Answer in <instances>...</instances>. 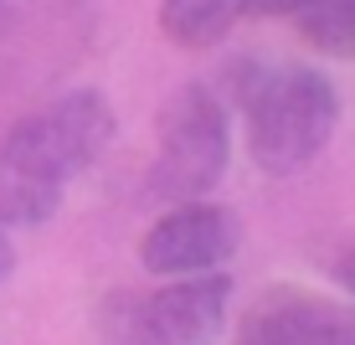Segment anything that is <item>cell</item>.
<instances>
[{
  "label": "cell",
  "instance_id": "cell-1",
  "mask_svg": "<svg viewBox=\"0 0 355 345\" xmlns=\"http://www.w3.org/2000/svg\"><path fill=\"white\" fill-rule=\"evenodd\" d=\"M222 88L242 108L248 155L263 176H299L329 150L340 129V93L320 67H268L258 57H232L222 62Z\"/></svg>",
  "mask_w": 355,
  "mask_h": 345
},
{
  "label": "cell",
  "instance_id": "cell-2",
  "mask_svg": "<svg viewBox=\"0 0 355 345\" xmlns=\"http://www.w3.org/2000/svg\"><path fill=\"white\" fill-rule=\"evenodd\" d=\"M232 314V278L211 274L170 278L155 294H108L98 310L103 345H216Z\"/></svg>",
  "mask_w": 355,
  "mask_h": 345
},
{
  "label": "cell",
  "instance_id": "cell-3",
  "mask_svg": "<svg viewBox=\"0 0 355 345\" xmlns=\"http://www.w3.org/2000/svg\"><path fill=\"white\" fill-rule=\"evenodd\" d=\"M232 160V119L227 103L206 83H186L160 103L155 119V170L150 191L160 201H201L227 176Z\"/></svg>",
  "mask_w": 355,
  "mask_h": 345
},
{
  "label": "cell",
  "instance_id": "cell-4",
  "mask_svg": "<svg viewBox=\"0 0 355 345\" xmlns=\"http://www.w3.org/2000/svg\"><path fill=\"white\" fill-rule=\"evenodd\" d=\"M114 108H108L103 93L93 88H78V93H62L52 98L46 108L26 114L16 129L0 140V150H10L21 165L42 170L46 180H67L83 176L98 155L114 144Z\"/></svg>",
  "mask_w": 355,
  "mask_h": 345
},
{
  "label": "cell",
  "instance_id": "cell-5",
  "mask_svg": "<svg viewBox=\"0 0 355 345\" xmlns=\"http://www.w3.org/2000/svg\"><path fill=\"white\" fill-rule=\"evenodd\" d=\"M237 212L216 201H175L165 217H155V227L139 237V263L144 274L160 278H186V274H211L237 253Z\"/></svg>",
  "mask_w": 355,
  "mask_h": 345
},
{
  "label": "cell",
  "instance_id": "cell-6",
  "mask_svg": "<svg viewBox=\"0 0 355 345\" xmlns=\"http://www.w3.org/2000/svg\"><path fill=\"white\" fill-rule=\"evenodd\" d=\"M237 345H355V310L304 289H268L237 319Z\"/></svg>",
  "mask_w": 355,
  "mask_h": 345
},
{
  "label": "cell",
  "instance_id": "cell-7",
  "mask_svg": "<svg viewBox=\"0 0 355 345\" xmlns=\"http://www.w3.org/2000/svg\"><path fill=\"white\" fill-rule=\"evenodd\" d=\"M62 206V180H46L42 170L21 165L10 150H0V232L6 227H42Z\"/></svg>",
  "mask_w": 355,
  "mask_h": 345
},
{
  "label": "cell",
  "instance_id": "cell-8",
  "mask_svg": "<svg viewBox=\"0 0 355 345\" xmlns=\"http://www.w3.org/2000/svg\"><path fill=\"white\" fill-rule=\"evenodd\" d=\"M237 0H160V31L186 52H206L232 31Z\"/></svg>",
  "mask_w": 355,
  "mask_h": 345
},
{
  "label": "cell",
  "instance_id": "cell-9",
  "mask_svg": "<svg viewBox=\"0 0 355 345\" xmlns=\"http://www.w3.org/2000/svg\"><path fill=\"white\" fill-rule=\"evenodd\" d=\"M293 31L324 57H355V0H293Z\"/></svg>",
  "mask_w": 355,
  "mask_h": 345
},
{
  "label": "cell",
  "instance_id": "cell-10",
  "mask_svg": "<svg viewBox=\"0 0 355 345\" xmlns=\"http://www.w3.org/2000/svg\"><path fill=\"white\" fill-rule=\"evenodd\" d=\"M329 278H335L340 289H345L350 299H355V242H345V248L329 258Z\"/></svg>",
  "mask_w": 355,
  "mask_h": 345
},
{
  "label": "cell",
  "instance_id": "cell-11",
  "mask_svg": "<svg viewBox=\"0 0 355 345\" xmlns=\"http://www.w3.org/2000/svg\"><path fill=\"white\" fill-rule=\"evenodd\" d=\"M237 16H293V0H237Z\"/></svg>",
  "mask_w": 355,
  "mask_h": 345
},
{
  "label": "cell",
  "instance_id": "cell-12",
  "mask_svg": "<svg viewBox=\"0 0 355 345\" xmlns=\"http://www.w3.org/2000/svg\"><path fill=\"white\" fill-rule=\"evenodd\" d=\"M10 268H16V248H10V237L0 232V278H6Z\"/></svg>",
  "mask_w": 355,
  "mask_h": 345
}]
</instances>
